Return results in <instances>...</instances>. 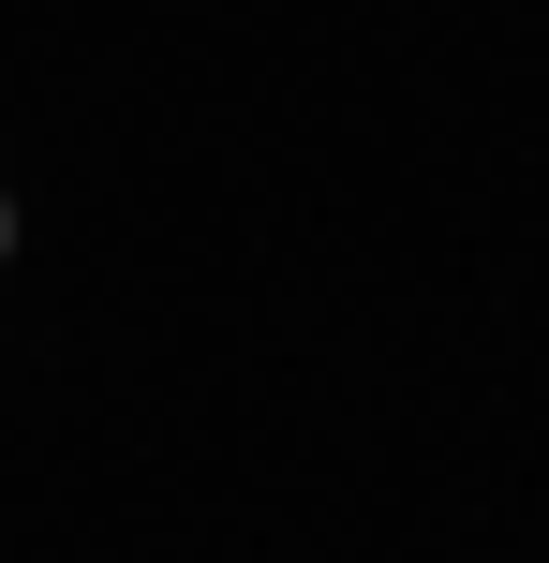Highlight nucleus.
I'll list each match as a JSON object with an SVG mask.
<instances>
[{
    "instance_id": "obj_1",
    "label": "nucleus",
    "mask_w": 549,
    "mask_h": 563,
    "mask_svg": "<svg viewBox=\"0 0 549 563\" xmlns=\"http://www.w3.org/2000/svg\"><path fill=\"white\" fill-rule=\"evenodd\" d=\"M0 253H15V208H0Z\"/></svg>"
}]
</instances>
